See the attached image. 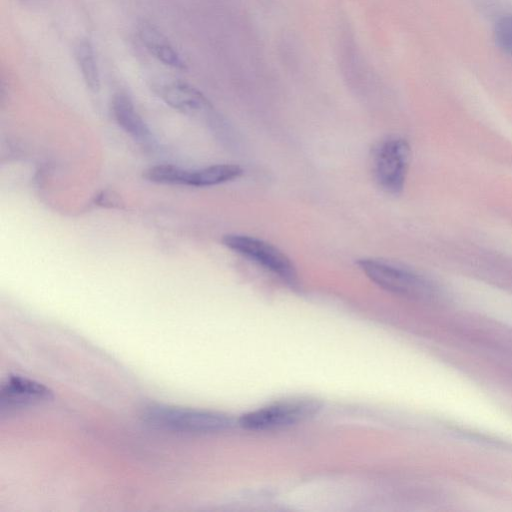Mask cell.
<instances>
[{
    "mask_svg": "<svg viewBox=\"0 0 512 512\" xmlns=\"http://www.w3.org/2000/svg\"><path fill=\"white\" fill-rule=\"evenodd\" d=\"M143 417L146 422L159 428L196 434L224 432L235 424L231 417L223 413L166 405L147 407Z\"/></svg>",
    "mask_w": 512,
    "mask_h": 512,
    "instance_id": "obj_1",
    "label": "cell"
},
{
    "mask_svg": "<svg viewBox=\"0 0 512 512\" xmlns=\"http://www.w3.org/2000/svg\"><path fill=\"white\" fill-rule=\"evenodd\" d=\"M411 160L409 143L401 137H388L373 150L372 171L378 185L390 194L400 193Z\"/></svg>",
    "mask_w": 512,
    "mask_h": 512,
    "instance_id": "obj_2",
    "label": "cell"
},
{
    "mask_svg": "<svg viewBox=\"0 0 512 512\" xmlns=\"http://www.w3.org/2000/svg\"><path fill=\"white\" fill-rule=\"evenodd\" d=\"M222 243L230 250L248 258L277 275L289 286H298V274L291 259L276 246L256 237L227 234Z\"/></svg>",
    "mask_w": 512,
    "mask_h": 512,
    "instance_id": "obj_3",
    "label": "cell"
},
{
    "mask_svg": "<svg viewBox=\"0 0 512 512\" xmlns=\"http://www.w3.org/2000/svg\"><path fill=\"white\" fill-rule=\"evenodd\" d=\"M357 264L371 281L387 291L411 298L423 297L429 293V286L421 276L396 263L364 258Z\"/></svg>",
    "mask_w": 512,
    "mask_h": 512,
    "instance_id": "obj_4",
    "label": "cell"
},
{
    "mask_svg": "<svg viewBox=\"0 0 512 512\" xmlns=\"http://www.w3.org/2000/svg\"><path fill=\"white\" fill-rule=\"evenodd\" d=\"M319 407L316 401L308 399L278 402L242 415L239 424L249 430L281 428L311 417Z\"/></svg>",
    "mask_w": 512,
    "mask_h": 512,
    "instance_id": "obj_5",
    "label": "cell"
},
{
    "mask_svg": "<svg viewBox=\"0 0 512 512\" xmlns=\"http://www.w3.org/2000/svg\"><path fill=\"white\" fill-rule=\"evenodd\" d=\"M52 397V391L42 383L18 375L10 376L0 388V408L2 412L22 408Z\"/></svg>",
    "mask_w": 512,
    "mask_h": 512,
    "instance_id": "obj_6",
    "label": "cell"
},
{
    "mask_svg": "<svg viewBox=\"0 0 512 512\" xmlns=\"http://www.w3.org/2000/svg\"><path fill=\"white\" fill-rule=\"evenodd\" d=\"M157 93L165 103L185 114L196 115L211 110V105L204 95L182 81L165 83L157 88Z\"/></svg>",
    "mask_w": 512,
    "mask_h": 512,
    "instance_id": "obj_7",
    "label": "cell"
},
{
    "mask_svg": "<svg viewBox=\"0 0 512 512\" xmlns=\"http://www.w3.org/2000/svg\"><path fill=\"white\" fill-rule=\"evenodd\" d=\"M111 111L117 124L135 141L142 145L152 143L150 129L126 94L117 93L113 96Z\"/></svg>",
    "mask_w": 512,
    "mask_h": 512,
    "instance_id": "obj_8",
    "label": "cell"
},
{
    "mask_svg": "<svg viewBox=\"0 0 512 512\" xmlns=\"http://www.w3.org/2000/svg\"><path fill=\"white\" fill-rule=\"evenodd\" d=\"M139 37L151 55L163 64L175 69H186V62L168 39L154 26L142 24Z\"/></svg>",
    "mask_w": 512,
    "mask_h": 512,
    "instance_id": "obj_9",
    "label": "cell"
},
{
    "mask_svg": "<svg viewBox=\"0 0 512 512\" xmlns=\"http://www.w3.org/2000/svg\"><path fill=\"white\" fill-rule=\"evenodd\" d=\"M243 169L235 164H214L189 170L187 186L209 187L239 178Z\"/></svg>",
    "mask_w": 512,
    "mask_h": 512,
    "instance_id": "obj_10",
    "label": "cell"
},
{
    "mask_svg": "<svg viewBox=\"0 0 512 512\" xmlns=\"http://www.w3.org/2000/svg\"><path fill=\"white\" fill-rule=\"evenodd\" d=\"M75 59L86 86L97 92L100 88V74L95 51L87 39L79 40L75 46Z\"/></svg>",
    "mask_w": 512,
    "mask_h": 512,
    "instance_id": "obj_11",
    "label": "cell"
},
{
    "mask_svg": "<svg viewBox=\"0 0 512 512\" xmlns=\"http://www.w3.org/2000/svg\"><path fill=\"white\" fill-rule=\"evenodd\" d=\"M189 170L173 164H158L143 171V178L158 184L186 185Z\"/></svg>",
    "mask_w": 512,
    "mask_h": 512,
    "instance_id": "obj_12",
    "label": "cell"
},
{
    "mask_svg": "<svg viewBox=\"0 0 512 512\" xmlns=\"http://www.w3.org/2000/svg\"><path fill=\"white\" fill-rule=\"evenodd\" d=\"M495 40L501 49L512 55V16L503 17L497 22Z\"/></svg>",
    "mask_w": 512,
    "mask_h": 512,
    "instance_id": "obj_13",
    "label": "cell"
},
{
    "mask_svg": "<svg viewBox=\"0 0 512 512\" xmlns=\"http://www.w3.org/2000/svg\"><path fill=\"white\" fill-rule=\"evenodd\" d=\"M94 203L97 206L108 209H123L124 201L114 190L103 189L94 196Z\"/></svg>",
    "mask_w": 512,
    "mask_h": 512,
    "instance_id": "obj_14",
    "label": "cell"
}]
</instances>
